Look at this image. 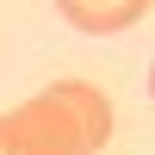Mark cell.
Returning a JSON list of instances; mask_svg holds the SVG:
<instances>
[{"mask_svg": "<svg viewBox=\"0 0 155 155\" xmlns=\"http://www.w3.org/2000/svg\"><path fill=\"white\" fill-rule=\"evenodd\" d=\"M112 137V99L93 81H50L0 112V155H93Z\"/></svg>", "mask_w": 155, "mask_h": 155, "instance_id": "1", "label": "cell"}, {"mask_svg": "<svg viewBox=\"0 0 155 155\" xmlns=\"http://www.w3.org/2000/svg\"><path fill=\"white\" fill-rule=\"evenodd\" d=\"M56 12L74 25V31H93V37H112V31H124V25H143L149 19L143 0H106V6H93V0H62Z\"/></svg>", "mask_w": 155, "mask_h": 155, "instance_id": "2", "label": "cell"}]
</instances>
